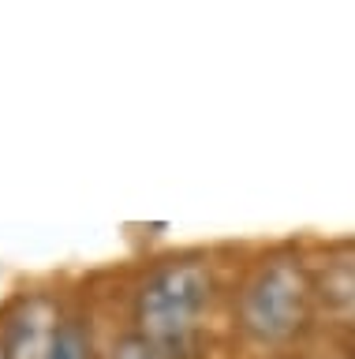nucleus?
<instances>
[{"instance_id": "nucleus-1", "label": "nucleus", "mask_w": 355, "mask_h": 359, "mask_svg": "<svg viewBox=\"0 0 355 359\" xmlns=\"http://www.w3.org/2000/svg\"><path fill=\"white\" fill-rule=\"evenodd\" d=\"M206 299V277L198 266H172L142 288L139 314L150 344H183L195 330V314Z\"/></svg>"}, {"instance_id": "nucleus-2", "label": "nucleus", "mask_w": 355, "mask_h": 359, "mask_svg": "<svg viewBox=\"0 0 355 359\" xmlns=\"http://www.w3.org/2000/svg\"><path fill=\"white\" fill-rule=\"evenodd\" d=\"M299 314V280L288 269H273L258 280V288L247 296V322L265 337L288 333Z\"/></svg>"}, {"instance_id": "nucleus-3", "label": "nucleus", "mask_w": 355, "mask_h": 359, "mask_svg": "<svg viewBox=\"0 0 355 359\" xmlns=\"http://www.w3.org/2000/svg\"><path fill=\"white\" fill-rule=\"evenodd\" d=\"M57 322H53V311L46 299H30L23 314L12 322L8 330V344L4 352L8 359H49L53 341H57Z\"/></svg>"}, {"instance_id": "nucleus-4", "label": "nucleus", "mask_w": 355, "mask_h": 359, "mask_svg": "<svg viewBox=\"0 0 355 359\" xmlns=\"http://www.w3.org/2000/svg\"><path fill=\"white\" fill-rule=\"evenodd\" d=\"M49 359H86V337L75 325H64L57 333V341H53Z\"/></svg>"}, {"instance_id": "nucleus-5", "label": "nucleus", "mask_w": 355, "mask_h": 359, "mask_svg": "<svg viewBox=\"0 0 355 359\" xmlns=\"http://www.w3.org/2000/svg\"><path fill=\"white\" fill-rule=\"evenodd\" d=\"M116 359H161V352H158V344L146 341V337H127V341H120Z\"/></svg>"}, {"instance_id": "nucleus-6", "label": "nucleus", "mask_w": 355, "mask_h": 359, "mask_svg": "<svg viewBox=\"0 0 355 359\" xmlns=\"http://www.w3.org/2000/svg\"><path fill=\"white\" fill-rule=\"evenodd\" d=\"M0 359H8V352H4V348H0Z\"/></svg>"}]
</instances>
